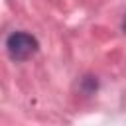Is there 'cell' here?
<instances>
[{
    "label": "cell",
    "mask_w": 126,
    "mask_h": 126,
    "mask_svg": "<svg viewBox=\"0 0 126 126\" xmlns=\"http://www.w3.org/2000/svg\"><path fill=\"white\" fill-rule=\"evenodd\" d=\"M37 47H39L37 39L28 32H12L6 39V51H8L10 59L18 61V63L30 59L37 51Z\"/></svg>",
    "instance_id": "obj_1"
},
{
    "label": "cell",
    "mask_w": 126,
    "mask_h": 126,
    "mask_svg": "<svg viewBox=\"0 0 126 126\" xmlns=\"http://www.w3.org/2000/svg\"><path fill=\"white\" fill-rule=\"evenodd\" d=\"M124 30H126V20H124Z\"/></svg>",
    "instance_id": "obj_2"
}]
</instances>
